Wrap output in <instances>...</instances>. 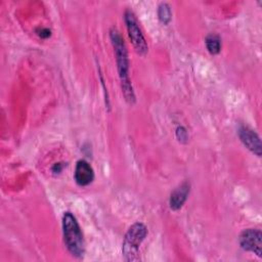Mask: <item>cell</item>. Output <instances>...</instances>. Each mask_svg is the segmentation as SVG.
Instances as JSON below:
<instances>
[{"label": "cell", "instance_id": "cell-10", "mask_svg": "<svg viewBox=\"0 0 262 262\" xmlns=\"http://www.w3.org/2000/svg\"><path fill=\"white\" fill-rule=\"evenodd\" d=\"M158 16L161 23L164 25H168L172 18V11L170 6L167 3H160L158 7Z\"/></svg>", "mask_w": 262, "mask_h": 262}, {"label": "cell", "instance_id": "cell-3", "mask_svg": "<svg viewBox=\"0 0 262 262\" xmlns=\"http://www.w3.org/2000/svg\"><path fill=\"white\" fill-rule=\"evenodd\" d=\"M147 235V228L141 222H136L130 226L125 234L122 253L128 262L139 260V247Z\"/></svg>", "mask_w": 262, "mask_h": 262}, {"label": "cell", "instance_id": "cell-7", "mask_svg": "<svg viewBox=\"0 0 262 262\" xmlns=\"http://www.w3.org/2000/svg\"><path fill=\"white\" fill-rule=\"evenodd\" d=\"M74 179L80 186H86L93 181L94 171L87 161L79 160L77 162L74 172Z\"/></svg>", "mask_w": 262, "mask_h": 262}, {"label": "cell", "instance_id": "cell-5", "mask_svg": "<svg viewBox=\"0 0 262 262\" xmlns=\"http://www.w3.org/2000/svg\"><path fill=\"white\" fill-rule=\"evenodd\" d=\"M239 246L243 250L252 252L261 257L262 254V233L258 229L249 228L244 230L238 237Z\"/></svg>", "mask_w": 262, "mask_h": 262}, {"label": "cell", "instance_id": "cell-6", "mask_svg": "<svg viewBox=\"0 0 262 262\" xmlns=\"http://www.w3.org/2000/svg\"><path fill=\"white\" fill-rule=\"evenodd\" d=\"M238 137L243 144L255 154L257 157H261V140L258 134L248 126H241L237 130Z\"/></svg>", "mask_w": 262, "mask_h": 262}, {"label": "cell", "instance_id": "cell-8", "mask_svg": "<svg viewBox=\"0 0 262 262\" xmlns=\"http://www.w3.org/2000/svg\"><path fill=\"white\" fill-rule=\"evenodd\" d=\"M189 190H190V184L187 181L181 183L178 187H176L170 195V200H169L170 208L174 211L179 210L187 200Z\"/></svg>", "mask_w": 262, "mask_h": 262}, {"label": "cell", "instance_id": "cell-2", "mask_svg": "<svg viewBox=\"0 0 262 262\" xmlns=\"http://www.w3.org/2000/svg\"><path fill=\"white\" fill-rule=\"evenodd\" d=\"M62 233L69 252L77 258H82L85 253V243L80 225L71 212H64L62 216Z\"/></svg>", "mask_w": 262, "mask_h": 262}, {"label": "cell", "instance_id": "cell-9", "mask_svg": "<svg viewBox=\"0 0 262 262\" xmlns=\"http://www.w3.org/2000/svg\"><path fill=\"white\" fill-rule=\"evenodd\" d=\"M205 43H206V47L208 49V51L215 55V54H218L221 50V40L219 38V36L215 35V34H210L206 37V40H205Z\"/></svg>", "mask_w": 262, "mask_h": 262}, {"label": "cell", "instance_id": "cell-12", "mask_svg": "<svg viewBox=\"0 0 262 262\" xmlns=\"http://www.w3.org/2000/svg\"><path fill=\"white\" fill-rule=\"evenodd\" d=\"M38 35L42 38H48L50 36V30L48 29H41L38 33Z\"/></svg>", "mask_w": 262, "mask_h": 262}, {"label": "cell", "instance_id": "cell-11", "mask_svg": "<svg viewBox=\"0 0 262 262\" xmlns=\"http://www.w3.org/2000/svg\"><path fill=\"white\" fill-rule=\"evenodd\" d=\"M175 135L178 141L181 143H186L188 141V132L183 126H179L176 128Z\"/></svg>", "mask_w": 262, "mask_h": 262}, {"label": "cell", "instance_id": "cell-1", "mask_svg": "<svg viewBox=\"0 0 262 262\" xmlns=\"http://www.w3.org/2000/svg\"><path fill=\"white\" fill-rule=\"evenodd\" d=\"M110 38L115 50V56L117 61V69L121 82V88L125 100L130 105H133L136 101L134 89L129 77V59L127 47L120 32L116 28H112L110 31Z\"/></svg>", "mask_w": 262, "mask_h": 262}, {"label": "cell", "instance_id": "cell-4", "mask_svg": "<svg viewBox=\"0 0 262 262\" xmlns=\"http://www.w3.org/2000/svg\"><path fill=\"white\" fill-rule=\"evenodd\" d=\"M124 20L126 24L129 38L132 42V45L136 53L141 56H144L148 51V47H147L145 38L140 30V27L138 25V20L135 14L131 10L127 9L124 14Z\"/></svg>", "mask_w": 262, "mask_h": 262}, {"label": "cell", "instance_id": "cell-13", "mask_svg": "<svg viewBox=\"0 0 262 262\" xmlns=\"http://www.w3.org/2000/svg\"><path fill=\"white\" fill-rule=\"evenodd\" d=\"M62 167H63V166H61V164H57V165H55V166L52 168V171H53L54 173L60 172V171L62 170Z\"/></svg>", "mask_w": 262, "mask_h": 262}]
</instances>
